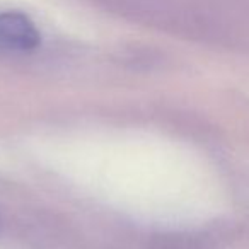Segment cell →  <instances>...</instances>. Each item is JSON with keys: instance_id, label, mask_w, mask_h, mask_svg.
<instances>
[{"instance_id": "1", "label": "cell", "mask_w": 249, "mask_h": 249, "mask_svg": "<svg viewBox=\"0 0 249 249\" xmlns=\"http://www.w3.org/2000/svg\"><path fill=\"white\" fill-rule=\"evenodd\" d=\"M41 43L36 24L26 14L7 11L0 14V48L12 52H31Z\"/></svg>"}]
</instances>
